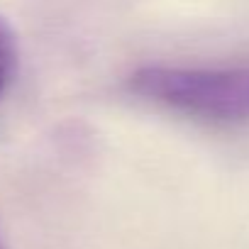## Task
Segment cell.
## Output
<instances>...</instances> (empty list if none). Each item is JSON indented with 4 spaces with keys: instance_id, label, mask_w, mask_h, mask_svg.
Segmentation results:
<instances>
[{
    "instance_id": "3",
    "label": "cell",
    "mask_w": 249,
    "mask_h": 249,
    "mask_svg": "<svg viewBox=\"0 0 249 249\" xmlns=\"http://www.w3.org/2000/svg\"><path fill=\"white\" fill-rule=\"evenodd\" d=\"M0 249H5V244H3V239H0Z\"/></svg>"
},
{
    "instance_id": "1",
    "label": "cell",
    "mask_w": 249,
    "mask_h": 249,
    "mask_svg": "<svg viewBox=\"0 0 249 249\" xmlns=\"http://www.w3.org/2000/svg\"><path fill=\"white\" fill-rule=\"evenodd\" d=\"M132 95L205 124L249 122V64L171 66L147 64L130 73Z\"/></svg>"
},
{
    "instance_id": "2",
    "label": "cell",
    "mask_w": 249,
    "mask_h": 249,
    "mask_svg": "<svg viewBox=\"0 0 249 249\" xmlns=\"http://www.w3.org/2000/svg\"><path fill=\"white\" fill-rule=\"evenodd\" d=\"M18 69V37L5 18H0V103H3Z\"/></svg>"
}]
</instances>
